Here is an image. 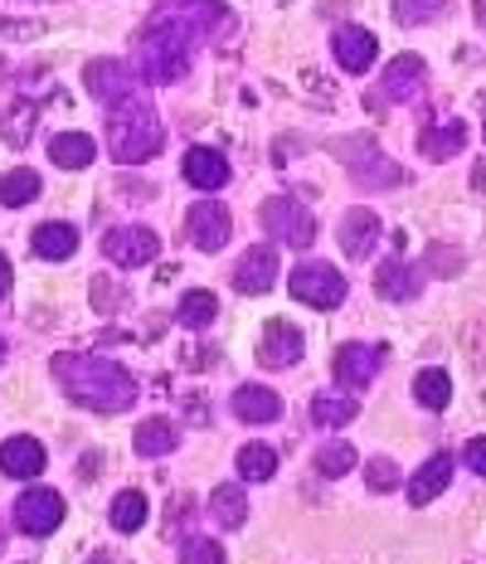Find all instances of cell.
Segmentation results:
<instances>
[{"mask_svg": "<svg viewBox=\"0 0 486 564\" xmlns=\"http://www.w3.org/2000/svg\"><path fill=\"white\" fill-rule=\"evenodd\" d=\"M58 521H64V497H58L54 487L20 491V501H15V525H20L25 535H50V531H58Z\"/></svg>", "mask_w": 486, "mask_h": 564, "instance_id": "cell-8", "label": "cell"}, {"mask_svg": "<svg viewBox=\"0 0 486 564\" xmlns=\"http://www.w3.org/2000/svg\"><path fill=\"white\" fill-rule=\"evenodd\" d=\"M429 84V64L419 54H399L395 64L385 68V98L389 102H413Z\"/></svg>", "mask_w": 486, "mask_h": 564, "instance_id": "cell-14", "label": "cell"}, {"mask_svg": "<svg viewBox=\"0 0 486 564\" xmlns=\"http://www.w3.org/2000/svg\"><path fill=\"white\" fill-rule=\"evenodd\" d=\"M272 473H278V453H272L268 443H244V448H239V477L268 481Z\"/></svg>", "mask_w": 486, "mask_h": 564, "instance_id": "cell-31", "label": "cell"}, {"mask_svg": "<svg viewBox=\"0 0 486 564\" xmlns=\"http://www.w3.org/2000/svg\"><path fill=\"white\" fill-rule=\"evenodd\" d=\"M282 414V399L263 390V384H239L234 390V419H244V423H272Z\"/></svg>", "mask_w": 486, "mask_h": 564, "instance_id": "cell-22", "label": "cell"}, {"mask_svg": "<svg viewBox=\"0 0 486 564\" xmlns=\"http://www.w3.org/2000/svg\"><path fill=\"white\" fill-rule=\"evenodd\" d=\"M34 117H40V108L34 102H10L6 112H0V137H6V147H25L30 132H34Z\"/></svg>", "mask_w": 486, "mask_h": 564, "instance_id": "cell-29", "label": "cell"}, {"mask_svg": "<svg viewBox=\"0 0 486 564\" xmlns=\"http://www.w3.org/2000/svg\"><path fill=\"white\" fill-rule=\"evenodd\" d=\"M185 229H190V239H195V249L215 253V249H224V243H229V234H234V215L219 205V199H199V205H190Z\"/></svg>", "mask_w": 486, "mask_h": 564, "instance_id": "cell-9", "label": "cell"}, {"mask_svg": "<svg viewBox=\"0 0 486 564\" xmlns=\"http://www.w3.org/2000/svg\"><path fill=\"white\" fill-rule=\"evenodd\" d=\"M272 282H278V253H272L268 243H258V249H248L239 258V268H234V288L248 292V297H258V292H268Z\"/></svg>", "mask_w": 486, "mask_h": 564, "instance_id": "cell-15", "label": "cell"}, {"mask_svg": "<svg viewBox=\"0 0 486 564\" xmlns=\"http://www.w3.org/2000/svg\"><path fill=\"white\" fill-rule=\"evenodd\" d=\"M336 151H341V161H346L350 181H355V185H365V191H395V185L404 181L399 161H389L370 137H346Z\"/></svg>", "mask_w": 486, "mask_h": 564, "instance_id": "cell-4", "label": "cell"}, {"mask_svg": "<svg viewBox=\"0 0 486 564\" xmlns=\"http://www.w3.org/2000/svg\"><path fill=\"white\" fill-rule=\"evenodd\" d=\"M375 288H379V297H389V302H409V297H419L423 273L409 268L404 258H385V263L375 268Z\"/></svg>", "mask_w": 486, "mask_h": 564, "instance_id": "cell-18", "label": "cell"}, {"mask_svg": "<svg viewBox=\"0 0 486 564\" xmlns=\"http://www.w3.org/2000/svg\"><path fill=\"white\" fill-rule=\"evenodd\" d=\"M156 253H161V239L141 225H122L102 239V258H112L117 268H147Z\"/></svg>", "mask_w": 486, "mask_h": 564, "instance_id": "cell-10", "label": "cell"}, {"mask_svg": "<svg viewBox=\"0 0 486 564\" xmlns=\"http://www.w3.org/2000/svg\"><path fill=\"white\" fill-rule=\"evenodd\" d=\"M161 117L151 108L141 93H127L122 102H112L108 108V151L112 161H122V166H141V161H151L161 151Z\"/></svg>", "mask_w": 486, "mask_h": 564, "instance_id": "cell-3", "label": "cell"}, {"mask_svg": "<svg viewBox=\"0 0 486 564\" xmlns=\"http://www.w3.org/2000/svg\"><path fill=\"white\" fill-rule=\"evenodd\" d=\"M350 467H355V448H350V443H322V448H316V473L346 477Z\"/></svg>", "mask_w": 486, "mask_h": 564, "instance_id": "cell-35", "label": "cell"}, {"mask_svg": "<svg viewBox=\"0 0 486 564\" xmlns=\"http://www.w3.org/2000/svg\"><path fill=\"white\" fill-rule=\"evenodd\" d=\"M40 195V175L34 171H6L0 175V205H10V209H20V205H30V199Z\"/></svg>", "mask_w": 486, "mask_h": 564, "instance_id": "cell-30", "label": "cell"}, {"mask_svg": "<svg viewBox=\"0 0 486 564\" xmlns=\"http://www.w3.org/2000/svg\"><path fill=\"white\" fill-rule=\"evenodd\" d=\"M477 6V20H482V30H486V0H472Z\"/></svg>", "mask_w": 486, "mask_h": 564, "instance_id": "cell-45", "label": "cell"}, {"mask_svg": "<svg viewBox=\"0 0 486 564\" xmlns=\"http://www.w3.org/2000/svg\"><path fill=\"white\" fill-rule=\"evenodd\" d=\"M93 473H102V457H98V453L83 457V477H93Z\"/></svg>", "mask_w": 486, "mask_h": 564, "instance_id": "cell-43", "label": "cell"}, {"mask_svg": "<svg viewBox=\"0 0 486 564\" xmlns=\"http://www.w3.org/2000/svg\"><path fill=\"white\" fill-rule=\"evenodd\" d=\"M472 185H477V191L486 195V161H477V166H472Z\"/></svg>", "mask_w": 486, "mask_h": 564, "instance_id": "cell-44", "label": "cell"}, {"mask_svg": "<svg viewBox=\"0 0 486 564\" xmlns=\"http://www.w3.org/2000/svg\"><path fill=\"white\" fill-rule=\"evenodd\" d=\"M447 481H453V457H447V453H433L429 463H423L419 473L409 477V501H413V507H429L438 491H447Z\"/></svg>", "mask_w": 486, "mask_h": 564, "instance_id": "cell-21", "label": "cell"}, {"mask_svg": "<svg viewBox=\"0 0 486 564\" xmlns=\"http://www.w3.org/2000/svg\"><path fill=\"white\" fill-rule=\"evenodd\" d=\"M288 288H292V297L306 302V307H316V312H331L346 302V278H341L331 263H298Z\"/></svg>", "mask_w": 486, "mask_h": 564, "instance_id": "cell-6", "label": "cell"}, {"mask_svg": "<svg viewBox=\"0 0 486 564\" xmlns=\"http://www.w3.org/2000/svg\"><path fill=\"white\" fill-rule=\"evenodd\" d=\"M462 457H467V467H472V473L486 477V438H472L467 448H462Z\"/></svg>", "mask_w": 486, "mask_h": 564, "instance_id": "cell-40", "label": "cell"}, {"mask_svg": "<svg viewBox=\"0 0 486 564\" xmlns=\"http://www.w3.org/2000/svg\"><path fill=\"white\" fill-rule=\"evenodd\" d=\"M93 307H98V312H117V307H122V292H117L112 278H93Z\"/></svg>", "mask_w": 486, "mask_h": 564, "instance_id": "cell-39", "label": "cell"}, {"mask_svg": "<svg viewBox=\"0 0 486 564\" xmlns=\"http://www.w3.org/2000/svg\"><path fill=\"white\" fill-rule=\"evenodd\" d=\"M429 268H433V273H443V278H457L462 273V253L457 249H443V243H433V249H429Z\"/></svg>", "mask_w": 486, "mask_h": 564, "instance_id": "cell-38", "label": "cell"}, {"mask_svg": "<svg viewBox=\"0 0 486 564\" xmlns=\"http://www.w3.org/2000/svg\"><path fill=\"white\" fill-rule=\"evenodd\" d=\"M185 409H190V423H209V414H205V399H199V394H190V399H185Z\"/></svg>", "mask_w": 486, "mask_h": 564, "instance_id": "cell-41", "label": "cell"}, {"mask_svg": "<svg viewBox=\"0 0 486 564\" xmlns=\"http://www.w3.org/2000/svg\"><path fill=\"white\" fill-rule=\"evenodd\" d=\"M375 243H379V215L375 209H365V205L346 209V219H341V249H346L350 258H360V263H370Z\"/></svg>", "mask_w": 486, "mask_h": 564, "instance_id": "cell-13", "label": "cell"}, {"mask_svg": "<svg viewBox=\"0 0 486 564\" xmlns=\"http://www.w3.org/2000/svg\"><path fill=\"white\" fill-rule=\"evenodd\" d=\"M74 249H78V229L74 225H40L34 229V253L40 258H74Z\"/></svg>", "mask_w": 486, "mask_h": 564, "instance_id": "cell-28", "label": "cell"}, {"mask_svg": "<svg viewBox=\"0 0 486 564\" xmlns=\"http://www.w3.org/2000/svg\"><path fill=\"white\" fill-rule=\"evenodd\" d=\"M0 360H6V340H0Z\"/></svg>", "mask_w": 486, "mask_h": 564, "instance_id": "cell-48", "label": "cell"}, {"mask_svg": "<svg viewBox=\"0 0 486 564\" xmlns=\"http://www.w3.org/2000/svg\"><path fill=\"white\" fill-rule=\"evenodd\" d=\"M263 229L282 243V249H306V243L316 239V219H312V209H306L302 199H292V195H272V199H263Z\"/></svg>", "mask_w": 486, "mask_h": 564, "instance_id": "cell-5", "label": "cell"}, {"mask_svg": "<svg viewBox=\"0 0 486 564\" xmlns=\"http://www.w3.org/2000/svg\"><path fill=\"white\" fill-rule=\"evenodd\" d=\"M379 366H385V350H370V346H360V340H350V346L336 350V375H341V384H350V390H365V384L379 375Z\"/></svg>", "mask_w": 486, "mask_h": 564, "instance_id": "cell-17", "label": "cell"}, {"mask_svg": "<svg viewBox=\"0 0 486 564\" xmlns=\"http://www.w3.org/2000/svg\"><path fill=\"white\" fill-rule=\"evenodd\" d=\"M365 487L370 491H395L399 487V467L389 463V457H370V467H365Z\"/></svg>", "mask_w": 486, "mask_h": 564, "instance_id": "cell-36", "label": "cell"}, {"mask_svg": "<svg viewBox=\"0 0 486 564\" xmlns=\"http://www.w3.org/2000/svg\"><path fill=\"white\" fill-rule=\"evenodd\" d=\"M462 147H467V122H457V117H447V122H433V127H423V132H419L423 161H453Z\"/></svg>", "mask_w": 486, "mask_h": 564, "instance_id": "cell-20", "label": "cell"}, {"mask_svg": "<svg viewBox=\"0 0 486 564\" xmlns=\"http://www.w3.org/2000/svg\"><path fill=\"white\" fill-rule=\"evenodd\" d=\"M453 0H395V20L399 25H433Z\"/></svg>", "mask_w": 486, "mask_h": 564, "instance_id": "cell-34", "label": "cell"}, {"mask_svg": "<svg viewBox=\"0 0 486 564\" xmlns=\"http://www.w3.org/2000/svg\"><path fill=\"white\" fill-rule=\"evenodd\" d=\"M331 50H336V64L346 68V74H365V68L375 64L379 44H375V34H370V30H360V25H341V30H336V40H331Z\"/></svg>", "mask_w": 486, "mask_h": 564, "instance_id": "cell-16", "label": "cell"}, {"mask_svg": "<svg viewBox=\"0 0 486 564\" xmlns=\"http://www.w3.org/2000/svg\"><path fill=\"white\" fill-rule=\"evenodd\" d=\"M185 181L199 191H224L229 185V161L215 147H190L185 151Z\"/></svg>", "mask_w": 486, "mask_h": 564, "instance_id": "cell-19", "label": "cell"}, {"mask_svg": "<svg viewBox=\"0 0 486 564\" xmlns=\"http://www.w3.org/2000/svg\"><path fill=\"white\" fill-rule=\"evenodd\" d=\"M83 84H88V93L102 108H112V102H122L127 93L141 88V74L132 64H122V58H93V64L83 68Z\"/></svg>", "mask_w": 486, "mask_h": 564, "instance_id": "cell-7", "label": "cell"}, {"mask_svg": "<svg viewBox=\"0 0 486 564\" xmlns=\"http://www.w3.org/2000/svg\"><path fill=\"white\" fill-rule=\"evenodd\" d=\"M482 137H486V93H482Z\"/></svg>", "mask_w": 486, "mask_h": 564, "instance_id": "cell-47", "label": "cell"}, {"mask_svg": "<svg viewBox=\"0 0 486 564\" xmlns=\"http://www.w3.org/2000/svg\"><path fill=\"white\" fill-rule=\"evenodd\" d=\"M88 564H112V555H93Z\"/></svg>", "mask_w": 486, "mask_h": 564, "instance_id": "cell-46", "label": "cell"}, {"mask_svg": "<svg viewBox=\"0 0 486 564\" xmlns=\"http://www.w3.org/2000/svg\"><path fill=\"white\" fill-rule=\"evenodd\" d=\"M302 350H306V340L292 322H268L263 336H258V360L268 370H288L292 360H302Z\"/></svg>", "mask_w": 486, "mask_h": 564, "instance_id": "cell-11", "label": "cell"}, {"mask_svg": "<svg viewBox=\"0 0 486 564\" xmlns=\"http://www.w3.org/2000/svg\"><path fill=\"white\" fill-rule=\"evenodd\" d=\"M355 414H360V404H355L350 394H316L312 399V423L316 429H346Z\"/></svg>", "mask_w": 486, "mask_h": 564, "instance_id": "cell-26", "label": "cell"}, {"mask_svg": "<svg viewBox=\"0 0 486 564\" xmlns=\"http://www.w3.org/2000/svg\"><path fill=\"white\" fill-rule=\"evenodd\" d=\"M209 511H215V521L224 531H239L248 521V491L234 487V481H224V487H215V497H209Z\"/></svg>", "mask_w": 486, "mask_h": 564, "instance_id": "cell-24", "label": "cell"}, {"mask_svg": "<svg viewBox=\"0 0 486 564\" xmlns=\"http://www.w3.org/2000/svg\"><path fill=\"white\" fill-rule=\"evenodd\" d=\"M10 278H15V273H10V263H6V258H0V302L10 297Z\"/></svg>", "mask_w": 486, "mask_h": 564, "instance_id": "cell-42", "label": "cell"}, {"mask_svg": "<svg viewBox=\"0 0 486 564\" xmlns=\"http://www.w3.org/2000/svg\"><path fill=\"white\" fill-rule=\"evenodd\" d=\"M0 545H6V535H0Z\"/></svg>", "mask_w": 486, "mask_h": 564, "instance_id": "cell-49", "label": "cell"}, {"mask_svg": "<svg viewBox=\"0 0 486 564\" xmlns=\"http://www.w3.org/2000/svg\"><path fill=\"white\" fill-rule=\"evenodd\" d=\"M112 525L122 535H132L147 525V497L141 491H117V501H112Z\"/></svg>", "mask_w": 486, "mask_h": 564, "instance_id": "cell-32", "label": "cell"}, {"mask_svg": "<svg viewBox=\"0 0 486 564\" xmlns=\"http://www.w3.org/2000/svg\"><path fill=\"white\" fill-rule=\"evenodd\" d=\"M413 399H419L423 409H447V399H453L447 370H423L419 380H413Z\"/></svg>", "mask_w": 486, "mask_h": 564, "instance_id": "cell-33", "label": "cell"}, {"mask_svg": "<svg viewBox=\"0 0 486 564\" xmlns=\"http://www.w3.org/2000/svg\"><path fill=\"white\" fill-rule=\"evenodd\" d=\"M234 30V15L224 0H175L156 10L147 30L137 34V74L147 84H181L190 74L195 44L219 40Z\"/></svg>", "mask_w": 486, "mask_h": 564, "instance_id": "cell-1", "label": "cell"}, {"mask_svg": "<svg viewBox=\"0 0 486 564\" xmlns=\"http://www.w3.org/2000/svg\"><path fill=\"white\" fill-rule=\"evenodd\" d=\"M215 312H219L215 292H209V288H190L185 297H181V307H175V322L190 326V332H199V326L215 322Z\"/></svg>", "mask_w": 486, "mask_h": 564, "instance_id": "cell-27", "label": "cell"}, {"mask_svg": "<svg viewBox=\"0 0 486 564\" xmlns=\"http://www.w3.org/2000/svg\"><path fill=\"white\" fill-rule=\"evenodd\" d=\"M181 564H224V550L215 545V540H185Z\"/></svg>", "mask_w": 486, "mask_h": 564, "instance_id": "cell-37", "label": "cell"}, {"mask_svg": "<svg viewBox=\"0 0 486 564\" xmlns=\"http://www.w3.org/2000/svg\"><path fill=\"white\" fill-rule=\"evenodd\" d=\"M93 156H98V141L88 132H58L50 141V161L58 171H83V166H93Z\"/></svg>", "mask_w": 486, "mask_h": 564, "instance_id": "cell-23", "label": "cell"}, {"mask_svg": "<svg viewBox=\"0 0 486 564\" xmlns=\"http://www.w3.org/2000/svg\"><path fill=\"white\" fill-rule=\"evenodd\" d=\"M137 453H141V457H165V453H175V423L165 419V414H151V419L137 429Z\"/></svg>", "mask_w": 486, "mask_h": 564, "instance_id": "cell-25", "label": "cell"}, {"mask_svg": "<svg viewBox=\"0 0 486 564\" xmlns=\"http://www.w3.org/2000/svg\"><path fill=\"white\" fill-rule=\"evenodd\" d=\"M44 463H50V453H44V443L30 438V433H15V438L0 443V473L6 477H40Z\"/></svg>", "mask_w": 486, "mask_h": 564, "instance_id": "cell-12", "label": "cell"}, {"mask_svg": "<svg viewBox=\"0 0 486 564\" xmlns=\"http://www.w3.org/2000/svg\"><path fill=\"white\" fill-rule=\"evenodd\" d=\"M54 380L74 404L93 409V414H127L137 404V380L108 356L64 350V356H54Z\"/></svg>", "mask_w": 486, "mask_h": 564, "instance_id": "cell-2", "label": "cell"}]
</instances>
